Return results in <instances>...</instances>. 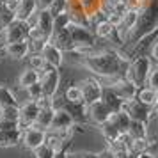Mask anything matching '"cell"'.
I'll list each match as a JSON object with an SVG mask.
<instances>
[{
	"mask_svg": "<svg viewBox=\"0 0 158 158\" xmlns=\"http://www.w3.org/2000/svg\"><path fill=\"white\" fill-rule=\"evenodd\" d=\"M77 85H78L80 91H82V98H84V105H85V107L100 100V96H101V82L98 78L89 77V78H84L82 82H78Z\"/></svg>",
	"mask_w": 158,
	"mask_h": 158,
	"instance_id": "7",
	"label": "cell"
},
{
	"mask_svg": "<svg viewBox=\"0 0 158 158\" xmlns=\"http://www.w3.org/2000/svg\"><path fill=\"white\" fill-rule=\"evenodd\" d=\"M39 84L43 87V96L53 98L59 93V87H60V71L55 68H48L46 71L41 73Z\"/></svg>",
	"mask_w": 158,
	"mask_h": 158,
	"instance_id": "6",
	"label": "cell"
},
{
	"mask_svg": "<svg viewBox=\"0 0 158 158\" xmlns=\"http://www.w3.org/2000/svg\"><path fill=\"white\" fill-rule=\"evenodd\" d=\"M27 59H29V68L36 69L39 75H41L43 71H46L48 68H52V66H48L46 62H44V59L41 57V53H39V52H30Z\"/></svg>",
	"mask_w": 158,
	"mask_h": 158,
	"instance_id": "25",
	"label": "cell"
},
{
	"mask_svg": "<svg viewBox=\"0 0 158 158\" xmlns=\"http://www.w3.org/2000/svg\"><path fill=\"white\" fill-rule=\"evenodd\" d=\"M18 2H20V0H2V4H4V9H6L7 13H11L13 16H15L16 9H18Z\"/></svg>",
	"mask_w": 158,
	"mask_h": 158,
	"instance_id": "37",
	"label": "cell"
},
{
	"mask_svg": "<svg viewBox=\"0 0 158 158\" xmlns=\"http://www.w3.org/2000/svg\"><path fill=\"white\" fill-rule=\"evenodd\" d=\"M68 6H69V0H52V4L46 9H48V13L55 18V16L66 13V11H68Z\"/></svg>",
	"mask_w": 158,
	"mask_h": 158,
	"instance_id": "30",
	"label": "cell"
},
{
	"mask_svg": "<svg viewBox=\"0 0 158 158\" xmlns=\"http://www.w3.org/2000/svg\"><path fill=\"white\" fill-rule=\"evenodd\" d=\"M158 29V0H149L146 6L139 7V16L133 25L124 37V44H135L140 37L151 34L153 30Z\"/></svg>",
	"mask_w": 158,
	"mask_h": 158,
	"instance_id": "2",
	"label": "cell"
},
{
	"mask_svg": "<svg viewBox=\"0 0 158 158\" xmlns=\"http://www.w3.org/2000/svg\"><path fill=\"white\" fill-rule=\"evenodd\" d=\"M100 100L107 105V108L110 110V112H119L123 108V103L124 101L117 96V94L110 89V87L107 85H101V96H100Z\"/></svg>",
	"mask_w": 158,
	"mask_h": 158,
	"instance_id": "18",
	"label": "cell"
},
{
	"mask_svg": "<svg viewBox=\"0 0 158 158\" xmlns=\"http://www.w3.org/2000/svg\"><path fill=\"white\" fill-rule=\"evenodd\" d=\"M39 53H41V57L44 59V62L48 66L55 68V69H60V66L64 62V52L60 50V48H57L52 41H46V43L41 46Z\"/></svg>",
	"mask_w": 158,
	"mask_h": 158,
	"instance_id": "11",
	"label": "cell"
},
{
	"mask_svg": "<svg viewBox=\"0 0 158 158\" xmlns=\"http://www.w3.org/2000/svg\"><path fill=\"white\" fill-rule=\"evenodd\" d=\"M146 139L149 142L151 149L158 144V115L153 114V110H151L149 119L146 121Z\"/></svg>",
	"mask_w": 158,
	"mask_h": 158,
	"instance_id": "21",
	"label": "cell"
},
{
	"mask_svg": "<svg viewBox=\"0 0 158 158\" xmlns=\"http://www.w3.org/2000/svg\"><path fill=\"white\" fill-rule=\"evenodd\" d=\"M77 2L80 4L82 11L85 13V18L89 15H94V13L101 11V0H77Z\"/></svg>",
	"mask_w": 158,
	"mask_h": 158,
	"instance_id": "29",
	"label": "cell"
},
{
	"mask_svg": "<svg viewBox=\"0 0 158 158\" xmlns=\"http://www.w3.org/2000/svg\"><path fill=\"white\" fill-rule=\"evenodd\" d=\"M25 91H27V94H29V100H32V101L39 100V98L43 96V87H41V84H39V82H36V84L29 85Z\"/></svg>",
	"mask_w": 158,
	"mask_h": 158,
	"instance_id": "34",
	"label": "cell"
},
{
	"mask_svg": "<svg viewBox=\"0 0 158 158\" xmlns=\"http://www.w3.org/2000/svg\"><path fill=\"white\" fill-rule=\"evenodd\" d=\"M53 112H55V108L48 105V107H41L39 108V112H37V117H36V123H34V126L41 130H46L50 128V123H52V117H53Z\"/></svg>",
	"mask_w": 158,
	"mask_h": 158,
	"instance_id": "23",
	"label": "cell"
},
{
	"mask_svg": "<svg viewBox=\"0 0 158 158\" xmlns=\"http://www.w3.org/2000/svg\"><path fill=\"white\" fill-rule=\"evenodd\" d=\"M126 133L130 135V139H142V137H146V123L130 121V126L126 130Z\"/></svg>",
	"mask_w": 158,
	"mask_h": 158,
	"instance_id": "28",
	"label": "cell"
},
{
	"mask_svg": "<svg viewBox=\"0 0 158 158\" xmlns=\"http://www.w3.org/2000/svg\"><path fill=\"white\" fill-rule=\"evenodd\" d=\"M135 158H156V155H153L151 151H146V153H140V155H137Z\"/></svg>",
	"mask_w": 158,
	"mask_h": 158,
	"instance_id": "39",
	"label": "cell"
},
{
	"mask_svg": "<svg viewBox=\"0 0 158 158\" xmlns=\"http://www.w3.org/2000/svg\"><path fill=\"white\" fill-rule=\"evenodd\" d=\"M75 124H77V123L73 121V117L66 112L64 108H55L53 117H52V123H50V128L48 130H52V131L71 130V128H75Z\"/></svg>",
	"mask_w": 158,
	"mask_h": 158,
	"instance_id": "15",
	"label": "cell"
},
{
	"mask_svg": "<svg viewBox=\"0 0 158 158\" xmlns=\"http://www.w3.org/2000/svg\"><path fill=\"white\" fill-rule=\"evenodd\" d=\"M44 137H46V131L37 126H29V128L22 130V139L20 142L27 148L29 151H34L36 148H39L41 144H44Z\"/></svg>",
	"mask_w": 158,
	"mask_h": 158,
	"instance_id": "10",
	"label": "cell"
},
{
	"mask_svg": "<svg viewBox=\"0 0 158 158\" xmlns=\"http://www.w3.org/2000/svg\"><path fill=\"white\" fill-rule=\"evenodd\" d=\"M100 131H101V135H103V139H105L107 142H112L114 139H117V137L121 135V130L117 128V124H115L114 112L110 114V117H108L103 124H100Z\"/></svg>",
	"mask_w": 158,
	"mask_h": 158,
	"instance_id": "19",
	"label": "cell"
},
{
	"mask_svg": "<svg viewBox=\"0 0 158 158\" xmlns=\"http://www.w3.org/2000/svg\"><path fill=\"white\" fill-rule=\"evenodd\" d=\"M66 155H68V148H66V149L57 151V153H55V156H53V158H66Z\"/></svg>",
	"mask_w": 158,
	"mask_h": 158,
	"instance_id": "40",
	"label": "cell"
},
{
	"mask_svg": "<svg viewBox=\"0 0 158 158\" xmlns=\"http://www.w3.org/2000/svg\"><path fill=\"white\" fill-rule=\"evenodd\" d=\"M0 50H2V30H0Z\"/></svg>",
	"mask_w": 158,
	"mask_h": 158,
	"instance_id": "42",
	"label": "cell"
},
{
	"mask_svg": "<svg viewBox=\"0 0 158 158\" xmlns=\"http://www.w3.org/2000/svg\"><path fill=\"white\" fill-rule=\"evenodd\" d=\"M146 85L151 87V89H155V91H158V66L156 64H153V68H151Z\"/></svg>",
	"mask_w": 158,
	"mask_h": 158,
	"instance_id": "35",
	"label": "cell"
},
{
	"mask_svg": "<svg viewBox=\"0 0 158 158\" xmlns=\"http://www.w3.org/2000/svg\"><path fill=\"white\" fill-rule=\"evenodd\" d=\"M29 37V22H22L13 18L11 22L2 29V44L25 41Z\"/></svg>",
	"mask_w": 158,
	"mask_h": 158,
	"instance_id": "4",
	"label": "cell"
},
{
	"mask_svg": "<svg viewBox=\"0 0 158 158\" xmlns=\"http://www.w3.org/2000/svg\"><path fill=\"white\" fill-rule=\"evenodd\" d=\"M13 105H20L16 96L11 93V89L6 85H0V108L2 107H13Z\"/></svg>",
	"mask_w": 158,
	"mask_h": 158,
	"instance_id": "27",
	"label": "cell"
},
{
	"mask_svg": "<svg viewBox=\"0 0 158 158\" xmlns=\"http://www.w3.org/2000/svg\"><path fill=\"white\" fill-rule=\"evenodd\" d=\"M103 80H105V84L101 82V85L110 87V89H112V91H114V93L117 94L123 101L135 98L137 87L133 85L126 77H115V78H103Z\"/></svg>",
	"mask_w": 158,
	"mask_h": 158,
	"instance_id": "5",
	"label": "cell"
},
{
	"mask_svg": "<svg viewBox=\"0 0 158 158\" xmlns=\"http://www.w3.org/2000/svg\"><path fill=\"white\" fill-rule=\"evenodd\" d=\"M36 2H37V7L39 9H46L52 4V0H36Z\"/></svg>",
	"mask_w": 158,
	"mask_h": 158,
	"instance_id": "38",
	"label": "cell"
},
{
	"mask_svg": "<svg viewBox=\"0 0 158 158\" xmlns=\"http://www.w3.org/2000/svg\"><path fill=\"white\" fill-rule=\"evenodd\" d=\"M153 114H156V115H158V103L155 105V107H153Z\"/></svg>",
	"mask_w": 158,
	"mask_h": 158,
	"instance_id": "41",
	"label": "cell"
},
{
	"mask_svg": "<svg viewBox=\"0 0 158 158\" xmlns=\"http://www.w3.org/2000/svg\"><path fill=\"white\" fill-rule=\"evenodd\" d=\"M121 110L128 114V117L131 119V121L146 123L148 119H149L151 110H153V108L146 107V105H144V103H140L137 98H131V100H126L124 103H123V108H121Z\"/></svg>",
	"mask_w": 158,
	"mask_h": 158,
	"instance_id": "8",
	"label": "cell"
},
{
	"mask_svg": "<svg viewBox=\"0 0 158 158\" xmlns=\"http://www.w3.org/2000/svg\"><path fill=\"white\" fill-rule=\"evenodd\" d=\"M135 98L140 101V103H144L146 107H149V108H153V107L158 103V93L155 91V89L148 87V85H144V87H140V89H137Z\"/></svg>",
	"mask_w": 158,
	"mask_h": 158,
	"instance_id": "22",
	"label": "cell"
},
{
	"mask_svg": "<svg viewBox=\"0 0 158 158\" xmlns=\"http://www.w3.org/2000/svg\"><path fill=\"white\" fill-rule=\"evenodd\" d=\"M37 112H39V107H37L36 101L27 100L25 103H22L20 108H18V126L22 130L29 128V126H34Z\"/></svg>",
	"mask_w": 158,
	"mask_h": 158,
	"instance_id": "9",
	"label": "cell"
},
{
	"mask_svg": "<svg viewBox=\"0 0 158 158\" xmlns=\"http://www.w3.org/2000/svg\"><path fill=\"white\" fill-rule=\"evenodd\" d=\"M151 68H153L151 59L148 57V55H140V57L131 59L128 62V68H126L124 77H126L137 89H140V87H144L146 82H148V75H149Z\"/></svg>",
	"mask_w": 158,
	"mask_h": 158,
	"instance_id": "3",
	"label": "cell"
},
{
	"mask_svg": "<svg viewBox=\"0 0 158 158\" xmlns=\"http://www.w3.org/2000/svg\"><path fill=\"white\" fill-rule=\"evenodd\" d=\"M114 119H115V124H117V128L121 130V133H126V130H128L130 126V119L128 114L126 112H123V110H119V112H114Z\"/></svg>",
	"mask_w": 158,
	"mask_h": 158,
	"instance_id": "31",
	"label": "cell"
},
{
	"mask_svg": "<svg viewBox=\"0 0 158 158\" xmlns=\"http://www.w3.org/2000/svg\"><path fill=\"white\" fill-rule=\"evenodd\" d=\"M32 153H34V158H53L55 156V151L52 149L48 144H41V146L36 148Z\"/></svg>",
	"mask_w": 158,
	"mask_h": 158,
	"instance_id": "33",
	"label": "cell"
},
{
	"mask_svg": "<svg viewBox=\"0 0 158 158\" xmlns=\"http://www.w3.org/2000/svg\"><path fill=\"white\" fill-rule=\"evenodd\" d=\"M85 114H87V119H89V121H93L94 124L100 126V124H103V123L110 117L112 112L107 108V105H105L103 101L98 100V101H94V103H91V105H87Z\"/></svg>",
	"mask_w": 158,
	"mask_h": 158,
	"instance_id": "13",
	"label": "cell"
},
{
	"mask_svg": "<svg viewBox=\"0 0 158 158\" xmlns=\"http://www.w3.org/2000/svg\"><path fill=\"white\" fill-rule=\"evenodd\" d=\"M149 59L153 64L158 66V37L153 41V44L149 46Z\"/></svg>",
	"mask_w": 158,
	"mask_h": 158,
	"instance_id": "36",
	"label": "cell"
},
{
	"mask_svg": "<svg viewBox=\"0 0 158 158\" xmlns=\"http://www.w3.org/2000/svg\"><path fill=\"white\" fill-rule=\"evenodd\" d=\"M30 52L32 50H30L29 39H25V41H16V43L2 44V53H4L6 57L13 59V60H23V59H27Z\"/></svg>",
	"mask_w": 158,
	"mask_h": 158,
	"instance_id": "12",
	"label": "cell"
},
{
	"mask_svg": "<svg viewBox=\"0 0 158 158\" xmlns=\"http://www.w3.org/2000/svg\"><path fill=\"white\" fill-rule=\"evenodd\" d=\"M22 139V130L11 128V130H0V148H13L18 146Z\"/></svg>",
	"mask_w": 158,
	"mask_h": 158,
	"instance_id": "20",
	"label": "cell"
},
{
	"mask_svg": "<svg viewBox=\"0 0 158 158\" xmlns=\"http://www.w3.org/2000/svg\"><path fill=\"white\" fill-rule=\"evenodd\" d=\"M48 41L55 44L57 48H60L62 52H69L71 53L75 50V46H73V41H71V36H69V30L68 27H60V29H53L52 32V36Z\"/></svg>",
	"mask_w": 158,
	"mask_h": 158,
	"instance_id": "16",
	"label": "cell"
},
{
	"mask_svg": "<svg viewBox=\"0 0 158 158\" xmlns=\"http://www.w3.org/2000/svg\"><path fill=\"white\" fill-rule=\"evenodd\" d=\"M32 22H34V25H36L37 29L41 30L43 37L48 41L52 32H53V16L48 13V9H39L36 13V16L32 18Z\"/></svg>",
	"mask_w": 158,
	"mask_h": 158,
	"instance_id": "14",
	"label": "cell"
},
{
	"mask_svg": "<svg viewBox=\"0 0 158 158\" xmlns=\"http://www.w3.org/2000/svg\"><path fill=\"white\" fill-rule=\"evenodd\" d=\"M39 78H41V75H39L36 69H32V68H25V69L22 71V75L18 77V85L22 87V89H27L29 85L39 82Z\"/></svg>",
	"mask_w": 158,
	"mask_h": 158,
	"instance_id": "24",
	"label": "cell"
},
{
	"mask_svg": "<svg viewBox=\"0 0 158 158\" xmlns=\"http://www.w3.org/2000/svg\"><path fill=\"white\" fill-rule=\"evenodd\" d=\"M37 11H39V7H37L36 0H20L18 2V9L15 13V18L22 20V22H30L36 16Z\"/></svg>",
	"mask_w": 158,
	"mask_h": 158,
	"instance_id": "17",
	"label": "cell"
},
{
	"mask_svg": "<svg viewBox=\"0 0 158 158\" xmlns=\"http://www.w3.org/2000/svg\"><path fill=\"white\" fill-rule=\"evenodd\" d=\"M156 158H158V155H156Z\"/></svg>",
	"mask_w": 158,
	"mask_h": 158,
	"instance_id": "43",
	"label": "cell"
},
{
	"mask_svg": "<svg viewBox=\"0 0 158 158\" xmlns=\"http://www.w3.org/2000/svg\"><path fill=\"white\" fill-rule=\"evenodd\" d=\"M64 100L69 101V103H75V105H84V98H82V91H80L78 85H69L64 91Z\"/></svg>",
	"mask_w": 158,
	"mask_h": 158,
	"instance_id": "26",
	"label": "cell"
},
{
	"mask_svg": "<svg viewBox=\"0 0 158 158\" xmlns=\"http://www.w3.org/2000/svg\"><path fill=\"white\" fill-rule=\"evenodd\" d=\"M80 62L84 68H87L93 75L100 78H115V77H124L130 59L121 50L101 48L100 52L89 57H80Z\"/></svg>",
	"mask_w": 158,
	"mask_h": 158,
	"instance_id": "1",
	"label": "cell"
},
{
	"mask_svg": "<svg viewBox=\"0 0 158 158\" xmlns=\"http://www.w3.org/2000/svg\"><path fill=\"white\" fill-rule=\"evenodd\" d=\"M18 108H20V105L2 107V108H0V119H6V121H16V123H18Z\"/></svg>",
	"mask_w": 158,
	"mask_h": 158,
	"instance_id": "32",
	"label": "cell"
}]
</instances>
